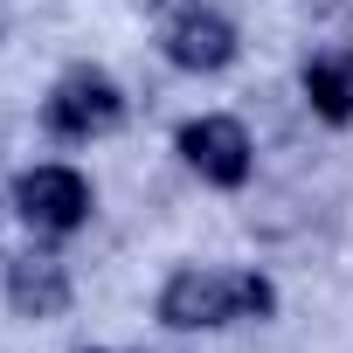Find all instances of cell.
<instances>
[{
  "label": "cell",
  "mask_w": 353,
  "mask_h": 353,
  "mask_svg": "<svg viewBox=\"0 0 353 353\" xmlns=\"http://www.w3.org/2000/svg\"><path fill=\"white\" fill-rule=\"evenodd\" d=\"M152 319L166 332H222V325H263L277 319V284L263 270H215V263H181L159 298Z\"/></svg>",
  "instance_id": "6da1fadb"
},
{
  "label": "cell",
  "mask_w": 353,
  "mask_h": 353,
  "mask_svg": "<svg viewBox=\"0 0 353 353\" xmlns=\"http://www.w3.org/2000/svg\"><path fill=\"white\" fill-rule=\"evenodd\" d=\"M77 353H111V346H77Z\"/></svg>",
  "instance_id": "ba28073f"
},
{
  "label": "cell",
  "mask_w": 353,
  "mask_h": 353,
  "mask_svg": "<svg viewBox=\"0 0 353 353\" xmlns=\"http://www.w3.org/2000/svg\"><path fill=\"white\" fill-rule=\"evenodd\" d=\"M42 125H49V139H63V145L111 139V132L125 125V90H118V77L97 70V63L63 70V77L49 83V97H42Z\"/></svg>",
  "instance_id": "7a4b0ae2"
},
{
  "label": "cell",
  "mask_w": 353,
  "mask_h": 353,
  "mask_svg": "<svg viewBox=\"0 0 353 353\" xmlns=\"http://www.w3.org/2000/svg\"><path fill=\"white\" fill-rule=\"evenodd\" d=\"M8 201H14V215H21L35 236H49V243L77 236V229L97 215V188H90V173H77L70 159H42V166L14 173Z\"/></svg>",
  "instance_id": "3957f363"
},
{
  "label": "cell",
  "mask_w": 353,
  "mask_h": 353,
  "mask_svg": "<svg viewBox=\"0 0 353 353\" xmlns=\"http://www.w3.org/2000/svg\"><path fill=\"white\" fill-rule=\"evenodd\" d=\"M173 152L188 159V173H201V181L222 188V194L250 188V173H256V139H250V125L229 118V111H201V118H188L181 132H173Z\"/></svg>",
  "instance_id": "277c9868"
},
{
  "label": "cell",
  "mask_w": 353,
  "mask_h": 353,
  "mask_svg": "<svg viewBox=\"0 0 353 353\" xmlns=\"http://www.w3.org/2000/svg\"><path fill=\"white\" fill-rule=\"evenodd\" d=\"M159 56L173 70H188V77H222L236 56H243V35L222 8H208V0H188V8H173L159 21Z\"/></svg>",
  "instance_id": "5b68a950"
},
{
  "label": "cell",
  "mask_w": 353,
  "mask_h": 353,
  "mask_svg": "<svg viewBox=\"0 0 353 353\" xmlns=\"http://www.w3.org/2000/svg\"><path fill=\"white\" fill-rule=\"evenodd\" d=\"M0 298H8L14 319L49 325V319L70 312L77 284H70V263H63L56 250H21V256H8V270H0Z\"/></svg>",
  "instance_id": "8992f818"
},
{
  "label": "cell",
  "mask_w": 353,
  "mask_h": 353,
  "mask_svg": "<svg viewBox=\"0 0 353 353\" xmlns=\"http://www.w3.org/2000/svg\"><path fill=\"white\" fill-rule=\"evenodd\" d=\"M298 90L312 104V118L325 125H353V49L332 42V49H312L298 63Z\"/></svg>",
  "instance_id": "52a82bcc"
}]
</instances>
